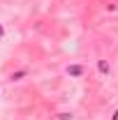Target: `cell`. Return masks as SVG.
Segmentation results:
<instances>
[{
  "instance_id": "cell-1",
  "label": "cell",
  "mask_w": 118,
  "mask_h": 120,
  "mask_svg": "<svg viewBox=\"0 0 118 120\" xmlns=\"http://www.w3.org/2000/svg\"><path fill=\"white\" fill-rule=\"evenodd\" d=\"M67 74L70 76H81L83 74V67L81 65H72V67H67Z\"/></svg>"
},
{
  "instance_id": "cell-2",
  "label": "cell",
  "mask_w": 118,
  "mask_h": 120,
  "mask_svg": "<svg viewBox=\"0 0 118 120\" xmlns=\"http://www.w3.org/2000/svg\"><path fill=\"white\" fill-rule=\"evenodd\" d=\"M97 67H100V72H102V74H109V65H106L104 60H100V62H97Z\"/></svg>"
},
{
  "instance_id": "cell-3",
  "label": "cell",
  "mask_w": 118,
  "mask_h": 120,
  "mask_svg": "<svg viewBox=\"0 0 118 120\" xmlns=\"http://www.w3.org/2000/svg\"><path fill=\"white\" fill-rule=\"evenodd\" d=\"M0 37H2V28H0Z\"/></svg>"
}]
</instances>
